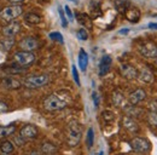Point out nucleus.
<instances>
[{
    "instance_id": "1",
    "label": "nucleus",
    "mask_w": 157,
    "mask_h": 155,
    "mask_svg": "<svg viewBox=\"0 0 157 155\" xmlns=\"http://www.w3.org/2000/svg\"><path fill=\"white\" fill-rule=\"evenodd\" d=\"M82 137V129L78 121H71L68 125V133H67V142L70 147H76Z\"/></svg>"
},
{
    "instance_id": "2",
    "label": "nucleus",
    "mask_w": 157,
    "mask_h": 155,
    "mask_svg": "<svg viewBox=\"0 0 157 155\" xmlns=\"http://www.w3.org/2000/svg\"><path fill=\"white\" fill-rule=\"evenodd\" d=\"M67 107V102L62 99L57 95H51L46 97L44 101V108L47 112H56V110H62Z\"/></svg>"
},
{
    "instance_id": "3",
    "label": "nucleus",
    "mask_w": 157,
    "mask_h": 155,
    "mask_svg": "<svg viewBox=\"0 0 157 155\" xmlns=\"http://www.w3.org/2000/svg\"><path fill=\"white\" fill-rule=\"evenodd\" d=\"M50 81V77L46 74H39V75H30L25 78L23 81V85L28 89H38L47 85Z\"/></svg>"
},
{
    "instance_id": "4",
    "label": "nucleus",
    "mask_w": 157,
    "mask_h": 155,
    "mask_svg": "<svg viewBox=\"0 0 157 155\" xmlns=\"http://www.w3.org/2000/svg\"><path fill=\"white\" fill-rule=\"evenodd\" d=\"M23 14V9L21 5H11V6H6L4 9H1L0 11V18L2 21H13L15 18H17L18 16H21Z\"/></svg>"
},
{
    "instance_id": "5",
    "label": "nucleus",
    "mask_w": 157,
    "mask_h": 155,
    "mask_svg": "<svg viewBox=\"0 0 157 155\" xmlns=\"http://www.w3.org/2000/svg\"><path fill=\"white\" fill-rule=\"evenodd\" d=\"M35 55L33 54V51H18L13 55V59L16 63H18L22 67L25 66H30L35 62Z\"/></svg>"
},
{
    "instance_id": "6",
    "label": "nucleus",
    "mask_w": 157,
    "mask_h": 155,
    "mask_svg": "<svg viewBox=\"0 0 157 155\" xmlns=\"http://www.w3.org/2000/svg\"><path fill=\"white\" fill-rule=\"evenodd\" d=\"M131 147L134 152L138 153H147L151 148L150 142L146 138H141V137H136L131 141Z\"/></svg>"
},
{
    "instance_id": "7",
    "label": "nucleus",
    "mask_w": 157,
    "mask_h": 155,
    "mask_svg": "<svg viewBox=\"0 0 157 155\" xmlns=\"http://www.w3.org/2000/svg\"><path fill=\"white\" fill-rule=\"evenodd\" d=\"M38 127L35 125L28 124L22 126V129L20 130V137L23 141H28V139H34L38 136Z\"/></svg>"
},
{
    "instance_id": "8",
    "label": "nucleus",
    "mask_w": 157,
    "mask_h": 155,
    "mask_svg": "<svg viewBox=\"0 0 157 155\" xmlns=\"http://www.w3.org/2000/svg\"><path fill=\"white\" fill-rule=\"evenodd\" d=\"M140 54L146 58H156L157 57V45L154 42H145L139 47Z\"/></svg>"
},
{
    "instance_id": "9",
    "label": "nucleus",
    "mask_w": 157,
    "mask_h": 155,
    "mask_svg": "<svg viewBox=\"0 0 157 155\" xmlns=\"http://www.w3.org/2000/svg\"><path fill=\"white\" fill-rule=\"evenodd\" d=\"M120 73L122 77H124L128 80H133L138 77V70L136 67L128 64V63H122L120 66Z\"/></svg>"
},
{
    "instance_id": "10",
    "label": "nucleus",
    "mask_w": 157,
    "mask_h": 155,
    "mask_svg": "<svg viewBox=\"0 0 157 155\" xmlns=\"http://www.w3.org/2000/svg\"><path fill=\"white\" fill-rule=\"evenodd\" d=\"M20 47L24 51H34L39 47V41L33 37H27L21 40Z\"/></svg>"
},
{
    "instance_id": "11",
    "label": "nucleus",
    "mask_w": 157,
    "mask_h": 155,
    "mask_svg": "<svg viewBox=\"0 0 157 155\" xmlns=\"http://www.w3.org/2000/svg\"><path fill=\"white\" fill-rule=\"evenodd\" d=\"M146 98V92L143 89H137L136 91H133L129 97H128V102L132 105H137L140 102H143Z\"/></svg>"
},
{
    "instance_id": "12",
    "label": "nucleus",
    "mask_w": 157,
    "mask_h": 155,
    "mask_svg": "<svg viewBox=\"0 0 157 155\" xmlns=\"http://www.w3.org/2000/svg\"><path fill=\"white\" fill-rule=\"evenodd\" d=\"M111 63H113L111 56L104 55V56L101 57L100 62H99V75H100V77L108 74V72H109L110 68H111Z\"/></svg>"
},
{
    "instance_id": "13",
    "label": "nucleus",
    "mask_w": 157,
    "mask_h": 155,
    "mask_svg": "<svg viewBox=\"0 0 157 155\" xmlns=\"http://www.w3.org/2000/svg\"><path fill=\"white\" fill-rule=\"evenodd\" d=\"M122 124H123V127L131 133H137L139 131V125L134 119H132V116H124L122 120Z\"/></svg>"
},
{
    "instance_id": "14",
    "label": "nucleus",
    "mask_w": 157,
    "mask_h": 155,
    "mask_svg": "<svg viewBox=\"0 0 157 155\" xmlns=\"http://www.w3.org/2000/svg\"><path fill=\"white\" fill-rule=\"evenodd\" d=\"M20 23H17V22H11L10 24H7L6 27H4L2 28V34L5 35V37H7V38H12V37H15L18 32H20Z\"/></svg>"
},
{
    "instance_id": "15",
    "label": "nucleus",
    "mask_w": 157,
    "mask_h": 155,
    "mask_svg": "<svg viewBox=\"0 0 157 155\" xmlns=\"http://www.w3.org/2000/svg\"><path fill=\"white\" fill-rule=\"evenodd\" d=\"M1 85L5 89H9V90H18L22 86V82L18 81L17 79H13V78H6V79L2 80Z\"/></svg>"
},
{
    "instance_id": "16",
    "label": "nucleus",
    "mask_w": 157,
    "mask_h": 155,
    "mask_svg": "<svg viewBox=\"0 0 157 155\" xmlns=\"http://www.w3.org/2000/svg\"><path fill=\"white\" fill-rule=\"evenodd\" d=\"M138 78H139V80L141 81V82H144V84H151L152 81H154V74L147 69V68H143L139 73H138Z\"/></svg>"
},
{
    "instance_id": "17",
    "label": "nucleus",
    "mask_w": 157,
    "mask_h": 155,
    "mask_svg": "<svg viewBox=\"0 0 157 155\" xmlns=\"http://www.w3.org/2000/svg\"><path fill=\"white\" fill-rule=\"evenodd\" d=\"M87 66H88V55L83 49H81L78 52V67L82 72H86Z\"/></svg>"
},
{
    "instance_id": "18",
    "label": "nucleus",
    "mask_w": 157,
    "mask_h": 155,
    "mask_svg": "<svg viewBox=\"0 0 157 155\" xmlns=\"http://www.w3.org/2000/svg\"><path fill=\"white\" fill-rule=\"evenodd\" d=\"M13 150H15V145L11 141L4 139L0 142V152L2 154H11Z\"/></svg>"
},
{
    "instance_id": "19",
    "label": "nucleus",
    "mask_w": 157,
    "mask_h": 155,
    "mask_svg": "<svg viewBox=\"0 0 157 155\" xmlns=\"http://www.w3.org/2000/svg\"><path fill=\"white\" fill-rule=\"evenodd\" d=\"M16 131V126L13 124L6 125V126H0V138H6L9 136L13 135Z\"/></svg>"
},
{
    "instance_id": "20",
    "label": "nucleus",
    "mask_w": 157,
    "mask_h": 155,
    "mask_svg": "<svg viewBox=\"0 0 157 155\" xmlns=\"http://www.w3.org/2000/svg\"><path fill=\"white\" fill-rule=\"evenodd\" d=\"M113 102H114V104L116 107L124 108V105H126V98H124V96L121 92H118V91L113 93Z\"/></svg>"
},
{
    "instance_id": "21",
    "label": "nucleus",
    "mask_w": 157,
    "mask_h": 155,
    "mask_svg": "<svg viewBox=\"0 0 157 155\" xmlns=\"http://www.w3.org/2000/svg\"><path fill=\"white\" fill-rule=\"evenodd\" d=\"M126 17L128 21L136 23V22H138V19L140 18V12L138 9H128L126 11Z\"/></svg>"
},
{
    "instance_id": "22",
    "label": "nucleus",
    "mask_w": 157,
    "mask_h": 155,
    "mask_svg": "<svg viewBox=\"0 0 157 155\" xmlns=\"http://www.w3.org/2000/svg\"><path fill=\"white\" fill-rule=\"evenodd\" d=\"M41 152H42L44 154H53V153L57 152V147H56L55 144L50 143V142H45V143H42V145H41Z\"/></svg>"
},
{
    "instance_id": "23",
    "label": "nucleus",
    "mask_w": 157,
    "mask_h": 155,
    "mask_svg": "<svg viewBox=\"0 0 157 155\" xmlns=\"http://www.w3.org/2000/svg\"><path fill=\"white\" fill-rule=\"evenodd\" d=\"M24 19H25V22L29 23V24H38V23H40V21H41V17H40L38 14L29 12V14H27V15L24 16Z\"/></svg>"
},
{
    "instance_id": "24",
    "label": "nucleus",
    "mask_w": 157,
    "mask_h": 155,
    "mask_svg": "<svg viewBox=\"0 0 157 155\" xmlns=\"http://www.w3.org/2000/svg\"><path fill=\"white\" fill-rule=\"evenodd\" d=\"M86 142H87V147H88V148H92V147H93V142H94V131H93L92 127H90L88 131H87Z\"/></svg>"
},
{
    "instance_id": "25",
    "label": "nucleus",
    "mask_w": 157,
    "mask_h": 155,
    "mask_svg": "<svg viewBox=\"0 0 157 155\" xmlns=\"http://www.w3.org/2000/svg\"><path fill=\"white\" fill-rule=\"evenodd\" d=\"M76 37L81 41H87V39H88V32L85 28H80L78 30V33H76Z\"/></svg>"
},
{
    "instance_id": "26",
    "label": "nucleus",
    "mask_w": 157,
    "mask_h": 155,
    "mask_svg": "<svg viewBox=\"0 0 157 155\" xmlns=\"http://www.w3.org/2000/svg\"><path fill=\"white\" fill-rule=\"evenodd\" d=\"M147 121L151 126H157V112H150L147 114Z\"/></svg>"
},
{
    "instance_id": "27",
    "label": "nucleus",
    "mask_w": 157,
    "mask_h": 155,
    "mask_svg": "<svg viewBox=\"0 0 157 155\" xmlns=\"http://www.w3.org/2000/svg\"><path fill=\"white\" fill-rule=\"evenodd\" d=\"M50 39H52V40H56V41H58L60 44H64V38H63V35L59 33V32H53V33H50Z\"/></svg>"
},
{
    "instance_id": "28",
    "label": "nucleus",
    "mask_w": 157,
    "mask_h": 155,
    "mask_svg": "<svg viewBox=\"0 0 157 155\" xmlns=\"http://www.w3.org/2000/svg\"><path fill=\"white\" fill-rule=\"evenodd\" d=\"M64 14H65V16H67V18H68L69 22H73V21H74V14H73L71 9H70L68 5L64 6Z\"/></svg>"
},
{
    "instance_id": "29",
    "label": "nucleus",
    "mask_w": 157,
    "mask_h": 155,
    "mask_svg": "<svg viewBox=\"0 0 157 155\" xmlns=\"http://www.w3.org/2000/svg\"><path fill=\"white\" fill-rule=\"evenodd\" d=\"M12 44H13V40H12V39H7V40H5V41H2V44H1V47H2V51H9V50L11 49V46H12Z\"/></svg>"
},
{
    "instance_id": "30",
    "label": "nucleus",
    "mask_w": 157,
    "mask_h": 155,
    "mask_svg": "<svg viewBox=\"0 0 157 155\" xmlns=\"http://www.w3.org/2000/svg\"><path fill=\"white\" fill-rule=\"evenodd\" d=\"M59 16H60V19H62V26L63 27H67L68 26V21H67V17H65V14L64 11L62 10V7H59Z\"/></svg>"
},
{
    "instance_id": "31",
    "label": "nucleus",
    "mask_w": 157,
    "mask_h": 155,
    "mask_svg": "<svg viewBox=\"0 0 157 155\" xmlns=\"http://www.w3.org/2000/svg\"><path fill=\"white\" fill-rule=\"evenodd\" d=\"M73 77H74V80L76 82V85L80 86V79H78V69L75 66H73Z\"/></svg>"
},
{
    "instance_id": "32",
    "label": "nucleus",
    "mask_w": 157,
    "mask_h": 155,
    "mask_svg": "<svg viewBox=\"0 0 157 155\" xmlns=\"http://www.w3.org/2000/svg\"><path fill=\"white\" fill-rule=\"evenodd\" d=\"M103 116L105 117V120H113L114 119V114L111 112H104L103 113Z\"/></svg>"
},
{
    "instance_id": "33",
    "label": "nucleus",
    "mask_w": 157,
    "mask_h": 155,
    "mask_svg": "<svg viewBox=\"0 0 157 155\" xmlns=\"http://www.w3.org/2000/svg\"><path fill=\"white\" fill-rule=\"evenodd\" d=\"M129 32H131L129 28H122V29L118 30V35H127Z\"/></svg>"
},
{
    "instance_id": "34",
    "label": "nucleus",
    "mask_w": 157,
    "mask_h": 155,
    "mask_svg": "<svg viewBox=\"0 0 157 155\" xmlns=\"http://www.w3.org/2000/svg\"><path fill=\"white\" fill-rule=\"evenodd\" d=\"M6 110H7V104L4 103V102H0V114L5 113Z\"/></svg>"
},
{
    "instance_id": "35",
    "label": "nucleus",
    "mask_w": 157,
    "mask_h": 155,
    "mask_svg": "<svg viewBox=\"0 0 157 155\" xmlns=\"http://www.w3.org/2000/svg\"><path fill=\"white\" fill-rule=\"evenodd\" d=\"M92 96H93V102H94V105H96V107H98V105H99L98 93H97V92H93V93H92Z\"/></svg>"
},
{
    "instance_id": "36",
    "label": "nucleus",
    "mask_w": 157,
    "mask_h": 155,
    "mask_svg": "<svg viewBox=\"0 0 157 155\" xmlns=\"http://www.w3.org/2000/svg\"><path fill=\"white\" fill-rule=\"evenodd\" d=\"M147 27H149L150 29L157 30V22H151V23H149V24H147Z\"/></svg>"
},
{
    "instance_id": "37",
    "label": "nucleus",
    "mask_w": 157,
    "mask_h": 155,
    "mask_svg": "<svg viewBox=\"0 0 157 155\" xmlns=\"http://www.w3.org/2000/svg\"><path fill=\"white\" fill-rule=\"evenodd\" d=\"M7 1H10L11 4H20V2H23L24 0H7Z\"/></svg>"
},
{
    "instance_id": "38",
    "label": "nucleus",
    "mask_w": 157,
    "mask_h": 155,
    "mask_svg": "<svg viewBox=\"0 0 157 155\" xmlns=\"http://www.w3.org/2000/svg\"><path fill=\"white\" fill-rule=\"evenodd\" d=\"M70 1H74L75 4H78V0H70Z\"/></svg>"
},
{
    "instance_id": "39",
    "label": "nucleus",
    "mask_w": 157,
    "mask_h": 155,
    "mask_svg": "<svg viewBox=\"0 0 157 155\" xmlns=\"http://www.w3.org/2000/svg\"><path fill=\"white\" fill-rule=\"evenodd\" d=\"M156 61H157V57H156Z\"/></svg>"
}]
</instances>
